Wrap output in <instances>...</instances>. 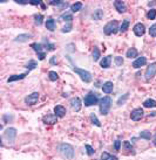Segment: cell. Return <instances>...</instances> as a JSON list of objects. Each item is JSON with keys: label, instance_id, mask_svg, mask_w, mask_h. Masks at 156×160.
<instances>
[{"label": "cell", "instance_id": "7c38bea8", "mask_svg": "<svg viewBox=\"0 0 156 160\" xmlns=\"http://www.w3.org/2000/svg\"><path fill=\"white\" fill-rule=\"evenodd\" d=\"M134 33H135V35L136 36H142L144 33H146V27H144V25L143 23H141V22H138L136 23L135 26H134Z\"/></svg>", "mask_w": 156, "mask_h": 160}, {"label": "cell", "instance_id": "e0dca14e", "mask_svg": "<svg viewBox=\"0 0 156 160\" xmlns=\"http://www.w3.org/2000/svg\"><path fill=\"white\" fill-rule=\"evenodd\" d=\"M49 4L53 5V6H57L60 9H63V8H66L68 6V2H66V1H59V0H52Z\"/></svg>", "mask_w": 156, "mask_h": 160}, {"label": "cell", "instance_id": "603a6c76", "mask_svg": "<svg viewBox=\"0 0 156 160\" xmlns=\"http://www.w3.org/2000/svg\"><path fill=\"white\" fill-rule=\"evenodd\" d=\"M102 17H103V11H102V9H96V11L93 13V15H92V18H93L94 20H101Z\"/></svg>", "mask_w": 156, "mask_h": 160}, {"label": "cell", "instance_id": "30bf717a", "mask_svg": "<svg viewBox=\"0 0 156 160\" xmlns=\"http://www.w3.org/2000/svg\"><path fill=\"white\" fill-rule=\"evenodd\" d=\"M38 100H39V92H33L25 98V103L28 105H34V104H37Z\"/></svg>", "mask_w": 156, "mask_h": 160}, {"label": "cell", "instance_id": "3957f363", "mask_svg": "<svg viewBox=\"0 0 156 160\" xmlns=\"http://www.w3.org/2000/svg\"><path fill=\"white\" fill-rule=\"evenodd\" d=\"M112 103H113V100L109 96H106V97L101 98L100 104H99L100 105V112L102 115H108V112H109V110L112 108Z\"/></svg>", "mask_w": 156, "mask_h": 160}, {"label": "cell", "instance_id": "ba28073f", "mask_svg": "<svg viewBox=\"0 0 156 160\" xmlns=\"http://www.w3.org/2000/svg\"><path fill=\"white\" fill-rule=\"evenodd\" d=\"M143 116H144V112H143V109H141V108L134 109V110L130 112V118H132V120H134V121L141 120V118H142Z\"/></svg>", "mask_w": 156, "mask_h": 160}, {"label": "cell", "instance_id": "277c9868", "mask_svg": "<svg viewBox=\"0 0 156 160\" xmlns=\"http://www.w3.org/2000/svg\"><path fill=\"white\" fill-rule=\"evenodd\" d=\"M118 31V22L116 20H113L110 22H108L104 27H103V33L106 35H112V34H115Z\"/></svg>", "mask_w": 156, "mask_h": 160}, {"label": "cell", "instance_id": "8992f818", "mask_svg": "<svg viewBox=\"0 0 156 160\" xmlns=\"http://www.w3.org/2000/svg\"><path fill=\"white\" fill-rule=\"evenodd\" d=\"M99 98H98V95L95 92H89L88 95H86L85 97V105L86 106H92V105H95L98 104Z\"/></svg>", "mask_w": 156, "mask_h": 160}, {"label": "cell", "instance_id": "44dd1931", "mask_svg": "<svg viewBox=\"0 0 156 160\" xmlns=\"http://www.w3.org/2000/svg\"><path fill=\"white\" fill-rule=\"evenodd\" d=\"M43 46L46 47L45 49H47V52H53V50L55 49L54 43H51V42L47 40V39H45V40H43Z\"/></svg>", "mask_w": 156, "mask_h": 160}, {"label": "cell", "instance_id": "9c48e42d", "mask_svg": "<svg viewBox=\"0 0 156 160\" xmlns=\"http://www.w3.org/2000/svg\"><path fill=\"white\" fill-rule=\"evenodd\" d=\"M42 121L45 124H48V125H53V124H57L58 123V116L54 113H48L43 118H42Z\"/></svg>", "mask_w": 156, "mask_h": 160}, {"label": "cell", "instance_id": "6da1fadb", "mask_svg": "<svg viewBox=\"0 0 156 160\" xmlns=\"http://www.w3.org/2000/svg\"><path fill=\"white\" fill-rule=\"evenodd\" d=\"M68 61L71 62V64H72V69L78 74L79 76H80V79L83 81L85 83H89V82H92V75H91V73L89 71H87V70H85V69H80L78 68L74 63H73V61L71 57H68Z\"/></svg>", "mask_w": 156, "mask_h": 160}, {"label": "cell", "instance_id": "ac0fdd59", "mask_svg": "<svg viewBox=\"0 0 156 160\" xmlns=\"http://www.w3.org/2000/svg\"><path fill=\"white\" fill-rule=\"evenodd\" d=\"M54 112H55V115H57L58 117H63L67 111H66V109H65L62 105H57V106L54 108Z\"/></svg>", "mask_w": 156, "mask_h": 160}, {"label": "cell", "instance_id": "cb8c5ba5", "mask_svg": "<svg viewBox=\"0 0 156 160\" xmlns=\"http://www.w3.org/2000/svg\"><path fill=\"white\" fill-rule=\"evenodd\" d=\"M31 47H32V48H33L38 54L45 53V52H43V49H42V47H43V46H42L41 43H32V44H31Z\"/></svg>", "mask_w": 156, "mask_h": 160}, {"label": "cell", "instance_id": "8d00e7d4", "mask_svg": "<svg viewBox=\"0 0 156 160\" xmlns=\"http://www.w3.org/2000/svg\"><path fill=\"white\" fill-rule=\"evenodd\" d=\"M99 59H100V50H99L98 47H94V49H93V60L99 61Z\"/></svg>", "mask_w": 156, "mask_h": 160}, {"label": "cell", "instance_id": "681fc988", "mask_svg": "<svg viewBox=\"0 0 156 160\" xmlns=\"http://www.w3.org/2000/svg\"><path fill=\"white\" fill-rule=\"evenodd\" d=\"M148 5H149V6H154V5H156V1H153V2H149Z\"/></svg>", "mask_w": 156, "mask_h": 160}, {"label": "cell", "instance_id": "836d02e7", "mask_svg": "<svg viewBox=\"0 0 156 160\" xmlns=\"http://www.w3.org/2000/svg\"><path fill=\"white\" fill-rule=\"evenodd\" d=\"M128 97H129V94H128V92H127V94H124L122 97H120V98H118V100H117V105H118V106H121L122 104H124V103H126V100H128Z\"/></svg>", "mask_w": 156, "mask_h": 160}, {"label": "cell", "instance_id": "5bb4252c", "mask_svg": "<svg viewBox=\"0 0 156 160\" xmlns=\"http://www.w3.org/2000/svg\"><path fill=\"white\" fill-rule=\"evenodd\" d=\"M147 63V59L144 57V56H141V57H137L136 60L133 62V67L135 68V69H138V68H141L142 65H144Z\"/></svg>", "mask_w": 156, "mask_h": 160}, {"label": "cell", "instance_id": "ab89813d", "mask_svg": "<svg viewBox=\"0 0 156 160\" xmlns=\"http://www.w3.org/2000/svg\"><path fill=\"white\" fill-rule=\"evenodd\" d=\"M149 34H150V36H153V38L156 36V23H154V25L149 28Z\"/></svg>", "mask_w": 156, "mask_h": 160}, {"label": "cell", "instance_id": "2e32d148", "mask_svg": "<svg viewBox=\"0 0 156 160\" xmlns=\"http://www.w3.org/2000/svg\"><path fill=\"white\" fill-rule=\"evenodd\" d=\"M110 62H112V56L110 55H108V56H106V57H103L101 62H100V65L103 68V69H107V68H109L110 67Z\"/></svg>", "mask_w": 156, "mask_h": 160}, {"label": "cell", "instance_id": "83f0119b", "mask_svg": "<svg viewBox=\"0 0 156 160\" xmlns=\"http://www.w3.org/2000/svg\"><path fill=\"white\" fill-rule=\"evenodd\" d=\"M144 108H156V100H147L143 102Z\"/></svg>", "mask_w": 156, "mask_h": 160}, {"label": "cell", "instance_id": "52a82bcc", "mask_svg": "<svg viewBox=\"0 0 156 160\" xmlns=\"http://www.w3.org/2000/svg\"><path fill=\"white\" fill-rule=\"evenodd\" d=\"M156 75V62L152 63L146 70V81H150Z\"/></svg>", "mask_w": 156, "mask_h": 160}, {"label": "cell", "instance_id": "ee69618b", "mask_svg": "<svg viewBox=\"0 0 156 160\" xmlns=\"http://www.w3.org/2000/svg\"><path fill=\"white\" fill-rule=\"evenodd\" d=\"M120 147H121V141L118 139L115 140V143H114V148H115L116 151H120Z\"/></svg>", "mask_w": 156, "mask_h": 160}, {"label": "cell", "instance_id": "f907efd6", "mask_svg": "<svg viewBox=\"0 0 156 160\" xmlns=\"http://www.w3.org/2000/svg\"><path fill=\"white\" fill-rule=\"evenodd\" d=\"M154 145L156 146V135L154 136Z\"/></svg>", "mask_w": 156, "mask_h": 160}, {"label": "cell", "instance_id": "7bdbcfd3", "mask_svg": "<svg viewBox=\"0 0 156 160\" xmlns=\"http://www.w3.org/2000/svg\"><path fill=\"white\" fill-rule=\"evenodd\" d=\"M71 31H72V22L68 23L67 26H65V27L62 28V33H68V32H71Z\"/></svg>", "mask_w": 156, "mask_h": 160}, {"label": "cell", "instance_id": "9a60e30c", "mask_svg": "<svg viewBox=\"0 0 156 160\" xmlns=\"http://www.w3.org/2000/svg\"><path fill=\"white\" fill-rule=\"evenodd\" d=\"M113 89H114V84H113V82H106V83H103V85H102V90H103V92L104 94H110V92H113Z\"/></svg>", "mask_w": 156, "mask_h": 160}, {"label": "cell", "instance_id": "bcb514c9", "mask_svg": "<svg viewBox=\"0 0 156 160\" xmlns=\"http://www.w3.org/2000/svg\"><path fill=\"white\" fill-rule=\"evenodd\" d=\"M29 4H31V5H41L42 1H40V0H31Z\"/></svg>", "mask_w": 156, "mask_h": 160}, {"label": "cell", "instance_id": "4dcf8cb0", "mask_svg": "<svg viewBox=\"0 0 156 160\" xmlns=\"http://www.w3.org/2000/svg\"><path fill=\"white\" fill-rule=\"evenodd\" d=\"M81 8H82V4H81V2H75V4L71 5V11H72L73 13H75V12H79Z\"/></svg>", "mask_w": 156, "mask_h": 160}, {"label": "cell", "instance_id": "4316f807", "mask_svg": "<svg viewBox=\"0 0 156 160\" xmlns=\"http://www.w3.org/2000/svg\"><path fill=\"white\" fill-rule=\"evenodd\" d=\"M123 148H124V151H128V152H132L133 154L135 153V152H134V147L132 146V144H130L129 141H123Z\"/></svg>", "mask_w": 156, "mask_h": 160}, {"label": "cell", "instance_id": "e575fe53", "mask_svg": "<svg viewBox=\"0 0 156 160\" xmlns=\"http://www.w3.org/2000/svg\"><path fill=\"white\" fill-rule=\"evenodd\" d=\"M128 27H129V20L126 19V20H123V22H122V25H121V27H120V31H121V32H126V31L128 29Z\"/></svg>", "mask_w": 156, "mask_h": 160}, {"label": "cell", "instance_id": "f35d334b", "mask_svg": "<svg viewBox=\"0 0 156 160\" xmlns=\"http://www.w3.org/2000/svg\"><path fill=\"white\" fill-rule=\"evenodd\" d=\"M48 77H49V80L54 82V81H57L59 79V75L55 71H49V73H48Z\"/></svg>", "mask_w": 156, "mask_h": 160}, {"label": "cell", "instance_id": "5b68a950", "mask_svg": "<svg viewBox=\"0 0 156 160\" xmlns=\"http://www.w3.org/2000/svg\"><path fill=\"white\" fill-rule=\"evenodd\" d=\"M15 137H17V129H14V127H10V129H7L4 132V138L7 139V141L10 144H13L14 143Z\"/></svg>", "mask_w": 156, "mask_h": 160}, {"label": "cell", "instance_id": "b9f144b4", "mask_svg": "<svg viewBox=\"0 0 156 160\" xmlns=\"http://www.w3.org/2000/svg\"><path fill=\"white\" fill-rule=\"evenodd\" d=\"M114 62H115V64H116L117 67H121V65L123 64V59H122L121 56H116V57L114 59Z\"/></svg>", "mask_w": 156, "mask_h": 160}, {"label": "cell", "instance_id": "484cf974", "mask_svg": "<svg viewBox=\"0 0 156 160\" xmlns=\"http://www.w3.org/2000/svg\"><path fill=\"white\" fill-rule=\"evenodd\" d=\"M60 20L67 21L68 23H71V22H72V20H73V17H72V14H69V13H63V14H61Z\"/></svg>", "mask_w": 156, "mask_h": 160}, {"label": "cell", "instance_id": "7a4b0ae2", "mask_svg": "<svg viewBox=\"0 0 156 160\" xmlns=\"http://www.w3.org/2000/svg\"><path fill=\"white\" fill-rule=\"evenodd\" d=\"M59 152L62 154V157H65L66 159H74V148L72 145L69 144H66V143H62L59 145Z\"/></svg>", "mask_w": 156, "mask_h": 160}, {"label": "cell", "instance_id": "d6a6232c", "mask_svg": "<svg viewBox=\"0 0 156 160\" xmlns=\"http://www.w3.org/2000/svg\"><path fill=\"white\" fill-rule=\"evenodd\" d=\"M140 138L150 140V138H152V133H150L149 131H142V132L140 133Z\"/></svg>", "mask_w": 156, "mask_h": 160}, {"label": "cell", "instance_id": "7dc6e473", "mask_svg": "<svg viewBox=\"0 0 156 160\" xmlns=\"http://www.w3.org/2000/svg\"><path fill=\"white\" fill-rule=\"evenodd\" d=\"M51 64H57L58 63V61H57V56H53V57H51Z\"/></svg>", "mask_w": 156, "mask_h": 160}, {"label": "cell", "instance_id": "ffe728a7", "mask_svg": "<svg viewBox=\"0 0 156 160\" xmlns=\"http://www.w3.org/2000/svg\"><path fill=\"white\" fill-rule=\"evenodd\" d=\"M28 39H31L29 34H20L14 39V41L15 42H26V41H28Z\"/></svg>", "mask_w": 156, "mask_h": 160}, {"label": "cell", "instance_id": "d6986e66", "mask_svg": "<svg viewBox=\"0 0 156 160\" xmlns=\"http://www.w3.org/2000/svg\"><path fill=\"white\" fill-rule=\"evenodd\" d=\"M27 76V73L26 74H20V75H13V76H10L7 79V82H15V81H20V80H24L25 77Z\"/></svg>", "mask_w": 156, "mask_h": 160}, {"label": "cell", "instance_id": "60d3db41", "mask_svg": "<svg viewBox=\"0 0 156 160\" xmlns=\"http://www.w3.org/2000/svg\"><path fill=\"white\" fill-rule=\"evenodd\" d=\"M85 147H86V150H87L88 156H93V154H94V152H95V151H94V148H93L91 145H88V144H87V145H85Z\"/></svg>", "mask_w": 156, "mask_h": 160}, {"label": "cell", "instance_id": "74e56055", "mask_svg": "<svg viewBox=\"0 0 156 160\" xmlns=\"http://www.w3.org/2000/svg\"><path fill=\"white\" fill-rule=\"evenodd\" d=\"M147 18L150 19V20H154L156 18V9H150V11L147 13Z\"/></svg>", "mask_w": 156, "mask_h": 160}, {"label": "cell", "instance_id": "f6af8a7d", "mask_svg": "<svg viewBox=\"0 0 156 160\" xmlns=\"http://www.w3.org/2000/svg\"><path fill=\"white\" fill-rule=\"evenodd\" d=\"M2 119H4V124H5V123H7V120L13 119V117H12V116H10V115H4Z\"/></svg>", "mask_w": 156, "mask_h": 160}, {"label": "cell", "instance_id": "7402d4cb", "mask_svg": "<svg viewBox=\"0 0 156 160\" xmlns=\"http://www.w3.org/2000/svg\"><path fill=\"white\" fill-rule=\"evenodd\" d=\"M126 56L128 57V59H133V57H136L137 56V50L135 48H129L128 50H127V54H126Z\"/></svg>", "mask_w": 156, "mask_h": 160}, {"label": "cell", "instance_id": "d590c367", "mask_svg": "<svg viewBox=\"0 0 156 160\" xmlns=\"http://www.w3.org/2000/svg\"><path fill=\"white\" fill-rule=\"evenodd\" d=\"M91 120H92V123H93L94 125L101 126V123H100V120L98 119V117L95 116V113H91Z\"/></svg>", "mask_w": 156, "mask_h": 160}, {"label": "cell", "instance_id": "8fae6325", "mask_svg": "<svg viewBox=\"0 0 156 160\" xmlns=\"http://www.w3.org/2000/svg\"><path fill=\"white\" fill-rule=\"evenodd\" d=\"M69 104H71V108H72L74 111L79 112V111L81 110L82 104H81V100H80L79 97H74V98H72L71 102H69Z\"/></svg>", "mask_w": 156, "mask_h": 160}, {"label": "cell", "instance_id": "c3c4849f", "mask_svg": "<svg viewBox=\"0 0 156 160\" xmlns=\"http://www.w3.org/2000/svg\"><path fill=\"white\" fill-rule=\"evenodd\" d=\"M18 4H21V5H26V4H29V1H25V0H15Z\"/></svg>", "mask_w": 156, "mask_h": 160}, {"label": "cell", "instance_id": "f546056e", "mask_svg": "<svg viewBox=\"0 0 156 160\" xmlns=\"http://www.w3.org/2000/svg\"><path fill=\"white\" fill-rule=\"evenodd\" d=\"M38 65H37V62L34 60H31L28 61V63L26 64V69L28 70V71H31V70H33V69H35Z\"/></svg>", "mask_w": 156, "mask_h": 160}, {"label": "cell", "instance_id": "4fadbf2b", "mask_svg": "<svg viewBox=\"0 0 156 160\" xmlns=\"http://www.w3.org/2000/svg\"><path fill=\"white\" fill-rule=\"evenodd\" d=\"M114 6H115V8H116V11L118 13H124L127 11V6H126V4L123 1L117 0V1L114 2Z\"/></svg>", "mask_w": 156, "mask_h": 160}, {"label": "cell", "instance_id": "f1b7e54d", "mask_svg": "<svg viewBox=\"0 0 156 160\" xmlns=\"http://www.w3.org/2000/svg\"><path fill=\"white\" fill-rule=\"evenodd\" d=\"M101 159L102 160H117V158L115 156H112V154H109V153H107V152H103V153L101 154Z\"/></svg>", "mask_w": 156, "mask_h": 160}, {"label": "cell", "instance_id": "1f68e13d", "mask_svg": "<svg viewBox=\"0 0 156 160\" xmlns=\"http://www.w3.org/2000/svg\"><path fill=\"white\" fill-rule=\"evenodd\" d=\"M42 20H43L42 14H35L34 15V23H35V26H41L42 25Z\"/></svg>", "mask_w": 156, "mask_h": 160}, {"label": "cell", "instance_id": "d4e9b609", "mask_svg": "<svg viewBox=\"0 0 156 160\" xmlns=\"http://www.w3.org/2000/svg\"><path fill=\"white\" fill-rule=\"evenodd\" d=\"M46 27H47V29H49L51 32H53L55 29V21L53 20V19H48V20L46 21Z\"/></svg>", "mask_w": 156, "mask_h": 160}]
</instances>
